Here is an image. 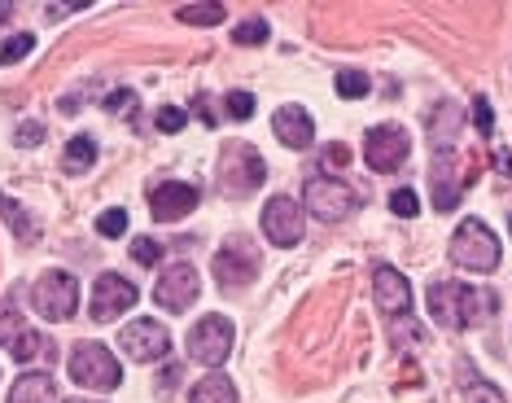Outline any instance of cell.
Here are the masks:
<instances>
[{
  "label": "cell",
  "mask_w": 512,
  "mask_h": 403,
  "mask_svg": "<svg viewBox=\"0 0 512 403\" xmlns=\"http://www.w3.org/2000/svg\"><path fill=\"white\" fill-rule=\"evenodd\" d=\"M429 316L442 329H477L495 316V294L464 281H438L429 285Z\"/></svg>",
  "instance_id": "1"
},
{
  "label": "cell",
  "mask_w": 512,
  "mask_h": 403,
  "mask_svg": "<svg viewBox=\"0 0 512 403\" xmlns=\"http://www.w3.org/2000/svg\"><path fill=\"white\" fill-rule=\"evenodd\" d=\"M267 180V167H263V154L246 141H232L224 145V158H219V189L232 193V198H246L259 184Z\"/></svg>",
  "instance_id": "2"
},
{
  "label": "cell",
  "mask_w": 512,
  "mask_h": 403,
  "mask_svg": "<svg viewBox=\"0 0 512 403\" xmlns=\"http://www.w3.org/2000/svg\"><path fill=\"white\" fill-rule=\"evenodd\" d=\"M451 263L469 272H495L499 268V237L482 220H464L451 237Z\"/></svg>",
  "instance_id": "3"
},
{
  "label": "cell",
  "mask_w": 512,
  "mask_h": 403,
  "mask_svg": "<svg viewBox=\"0 0 512 403\" xmlns=\"http://www.w3.org/2000/svg\"><path fill=\"white\" fill-rule=\"evenodd\" d=\"M31 307L44 320H71L79 307V281L71 272H44L36 285H31Z\"/></svg>",
  "instance_id": "4"
},
{
  "label": "cell",
  "mask_w": 512,
  "mask_h": 403,
  "mask_svg": "<svg viewBox=\"0 0 512 403\" xmlns=\"http://www.w3.org/2000/svg\"><path fill=\"white\" fill-rule=\"evenodd\" d=\"M302 198H307V211L316 215L320 224H342V220H351L355 206H359V198H355L351 184L329 180V176H316V180H311Z\"/></svg>",
  "instance_id": "5"
},
{
  "label": "cell",
  "mask_w": 512,
  "mask_h": 403,
  "mask_svg": "<svg viewBox=\"0 0 512 403\" xmlns=\"http://www.w3.org/2000/svg\"><path fill=\"white\" fill-rule=\"evenodd\" d=\"M71 377L84 390H101V395L123 382L119 360H114L106 347H97V342H88V347H75V355H71Z\"/></svg>",
  "instance_id": "6"
},
{
  "label": "cell",
  "mask_w": 512,
  "mask_h": 403,
  "mask_svg": "<svg viewBox=\"0 0 512 403\" xmlns=\"http://www.w3.org/2000/svg\"><path fill=\"white\" fill-rule=\"evenodd\" d=\"M259 250L250 246L246 237H232L219 246V255H215V281H219V290H241V285H250L254 276H259Z\"/></svg>",
  "instance_id": "7"
},
{
  "label": "cell",
  "mask_w": 512,
  "mask_h": 403,
  "mask_svg": "<svg viewBox=\"0 0 512 403\" xmlns=\"http://www.w3.org/2000/svg\"><path fill=\"white\" fill-rule=\"evenodd\" d=\"M232 351V320L224 316H202L189 333V355L206 368H219Z\"/></svg>",
  "instance_id": "8"
},
{
  "label": "cell",
  "mask_w": 512,
  "mask_h": 403,
  "mask_svg": "<svg viewBox=\"0 0 512 403\" xmlns=\"http://www.w3.org/2000/svg\"><path fill=\"white\" fill-rule=\"evenodd\" d=\"M407 154H412V141H407L403 128H394V123H381V128H372L364 136V158L372 171H394L407 163Z\"/></svg>",
  "instance_id": "9"
},
{
  "label": "cell",
  "mask_w": 512,
  "mask_h": 403,
  "mask_svg": "<svg viewBox=\"0 0 512 403\" xmlns=\"http://www.w3.org/2000/svg\"><path fill=\"white\" fill-rule=\"evenodd\" d=\"M119 347L123 355H132L136 364H154L171 351V333L158 325V320H132L123 333H119Z\"/></svg>",
  "instance_id": "10"
},
{
  "label": "cell",
  "mask_w": 512,
  "mask_h": 403,
  "mask_svg": "<svg viewBox=\"0 0 512 403\" xmlns=\"http://www.w3.org/2000/svg\"><path fill=\"white\" fill-rule=\"evenodd\" d=\"M197 294H202V281H197V268H189V263L162 268L158 285H154L158 307H167V312H184L189 303H197Z\"/></svg>",
  "instance_id": "11"
},
{
  "label": "cell",
  "mask_w": 512,
  "mask_h": 403,
  "mask_svg": "<svg viewBox=\"0 0 512 403\" xmlns=\"http://www.w3.org/2000/svg\"><path fill=\"white\" fill-rule=\"evenodd\" d=\"M132 307H136V285L127 281V276L106 272L92 285V320H101V325L119 320L123 312H132Z\"/></svg>",
  "instance_id": "12"
},
{
  "label": "cell",
  "mask_w": 512,
  "mask_h": 403,
  "mask_svg": "<svg viewBox=\"0 0 512 403\" xmlns=\"http://www.w3.org/2000/svg\"><path fill=\"white\" fill-rule=\"evenodd\" d=\"M429 184H434V206L438 211H456L460 193H464V176H460V158L456 149H438L434 167H429Z\"/></svg>",
  "instance_id": "13"
},
{
  "label": "cell",
  "mask_w": 512,
  "mask_h": 403,
  "mask_svg": "<svg viewBox=\"0 0 512 403\" xmlns=\"http://www.w3.org/2000/svg\"><path fill=\"white\" fill-rule=\"evenodd\" d=\"M189 211H197V189L193 184L167 180V184H158V189L149 193V215H154L158 224H176Z\"/></svg>",
  "instance_id": "14"
},
{
  "label": "cell",
  "mask_w": 512,
  "mask_h": 403,
  "mask_svg": "<svg viewBox=\"0 0 512 403\" xmlns=\"http://www.w3.org/2000/svg\"><path fill=\"white\" fill-rule=\"evenodd\" d=\"M263 233L272 246H298L302 241V211L294 198H272L263 206Z\"/></svg>",
  "instance_id": "15"
},
{
  "label": "cell",
  "mask_w": 512,
  "mask_h": 403,
  "mask_svg": "<svg viewBox=\"0 0 512 403\" xmlns=\"http://www.w3.org/2000/svg\"><path fill=\"white\" fill-rule=\"evenodd\" d=\"M372 298H377V307L386 316H407L412 312V285H407V276L394 272V268L372 272Z\"/></svg>",
  "instance_id": "16"
},
{
  "label": "cell",
  "mask_w": 512,
  "mask_h": 403,
  "mask_svg": "<svg viewBox=\"0 0 512 403\" xmlns=\"http://www.w3.org/2000/svg\"><path fill=\"white\" fill-rule=\"evenodd\" d=\"M272 132L276 141H281L285 149H307L311 141H316V123H311V114L302 106H281L272 114Z\"/></svg>",
  "instance_id": "17"
},
{
  "label": "cell",
  "mask_w": 512,
  "mask_h": 403,
  "mask_svg": "<svg viewBox=\"0 0 512 403\" xmlns=\"http://www.w3.org/2000/svg\"><path fill=\"white\" fill-rule=\"evenodd\" d=\"M9 403H57V386L49 373H22L14 390H9Z\"/></svg>",
  "instance_id": "18"
},
{
  "label": "cell",
  "mask_w": 512,
  "mask_h": 403,
  "mask_svg": "<svg viewBox=\"0 0 512 403\" xmlns=\"http://www.w3.org/2000/svg\"><path fill=\"white\" fill-rule=\"evenodd\" d=\"M189 403H237V386H232L224 373H211V377H202V382L193 386Z\"/></svg>",
  "instance_id": "19"
},
{
  "label": "cell",
  "mask_w": 512,
  "mask_h": 403,
  "mask_svg": "<svg viewBox=\"0 0 512 403\" xmlns=\"http://www.w3.org/2000/svg\"><path fill=\"white\" fill-rule=\"evenodd\" d=\"M9 347H14V360H18V364H31L36 355H49V360H53V342H49V338H40L36 329H22L18 338L9 342Z\"/></svg>",
  "instance_id": "20"
},
{
  "label": "cell",
  "mask_w": 512,
  "mask_h": 403,
  "mask_svg": "<svg viewBox=\"0 0 512 403\" xmlns=\"http://www.w3.org/2000/svg\"><path fill=\"white\" fill-rule=\"evenodd\" d=\"M0 215H5V224H9V228H18V237L27 241V246L40 237V224H36V220H27V211H22L14 198H5V193H0Z\"/></svg>",
  "instance_id": "21"
},
{
  "label": "cell",
  "mask_w": 512,
  "mask_h": 403,
  "mask_svg": "<svg viewBox=\"0 0 512 403\" xmlns=\"http://www.w3.org/2000/svg\"><path fill=\"white\" fill-rule=\"evenodd\" d=\"M97 163V141L92 136H71V145H66V171L79 176V171H88Z\"/></svg>",
  "instance_id": "22"
},
{
  "label": "cell",
  "mask_w": 512,
  "mask_h": 403,
  "mask_svg": "<svg viewBox=\"0 0 512 403\" xmlns=\"http://www.w3.org/2000/svg\"><path fill=\"white\" fill-rule=\"evenodd\" d=\"M176 18L193 22V27H215V22H224V9H219V5H180Z\"/></svg>",
  "instance_id": "23"
},
{
  "label": "cell",
  "mask_w": 512,
  "mask_h": 403,
  "mask_svg": "<svg viewBox=\"0 0 512 403\" xmlns=\"http://www.w3.org/2000/svg\"><path fill=\"white\" fill-rule=\"evenodd\" d=\"M267 36H272V27H267L263 18H246L232 27V44H263Z\"/></svg>",
  "instance_id": "24"
},
{
  "label": "cell",
  "mask_w": 512,
  "mask_h": 403,
  "mask_svg": "<svg viewBox=\"0 0 512 403\" xmlns=\"http://www.w3.org/2000/svg\"><path fill=\"white\" fill-rule=\"evenodd\" d=\"M337 97H346V101L368 97V75L364 71H337Z\"/></svg>",
  "instance_id": "25"
},
{
  "label": "cell",
  "mask_w": 512,
  "mask_h": 403,
  "mask_svg": "<svg viewBox=\"0 0 512 403\" xmlns=\"http://www.w3.org/2000/svg\"><path fill=\"white\" fill-rule=\"evenodd\" d=\"M390 211L399 215V220H416V215H421V198H416L412 189H394L390 193Z\"/></svg>",
  "instance_id": "26"
},
{
  "label": "cell",
  "mask_w": 512,
  "mask_h": 403,
  "mask_svg": "<svg viewBox=\"0 0 512 403\" xmlns=\"http://www.w3.org/2000/svg\"><path fill=\"white\" fill-rule=\"evenodd\" d=\"M97 233H101V237H119V233H127V211H123V206H110V211H101V215H97Z\"/></svg>",
  "instance_id": "27"
},
{
  "label": "cell",
  "mask_w": 512,
  "mask_h": 403,
  "mask_svg": "<svg viewBox=\"0 0 512 403\" xmlns=\"http://www.w3.org/2000/svg\"><path fill=\"white\" fill-rule=\"evenodd\" d=\"M18 333H22L18 307H14V303H0V347H5V342H14Z\"/></svg>",
  "instance_id": "28"
},
{
  "label": "cell",
  "mask_w": 512,
  "mask_h": 403,
  "mask_svg": "<svg viewBox=\"0 0 512 403\" xmlns=\"http://www.w3.org/2000/svg\"><path fill=\"white\" fill-rule=\"evenodd\" d=\"M132 259L145 263V268H158V263H162V246H158L154 237H136L132 241Z\"/></svg>",
  "instance_id": "29"
},
{
  "label": "cell",
  "mask_w": 512,
  "mask_h": 403,
  "mask_svg": "<svg viewBox=\"0 0 512 403\" xmlns=\"http://www.w3.org/2000/svg\"><path fill=\"white\" fill-rule=\"evenodd\" d=\"M31 49H36V36H27V31H22V36H14V40L5 44V49H0V62L14 66V62H22V57H27Z\"/></svg>",
  "instance_id": "30"
},
{
  "label": "cell",
  "mask_w": 512,
  "mask_h": 403,
  "mask_svg": "<svg viewBox=\"0 0 512 403\" xmlns=\"http://www.w3.org/2000/svg\"><path fill=\"white\" fill-rule=\"evenodd\" d=\"M44 136H49V128L44 123H22V128L14 132V145H22V149H36Z\"/></svg>",
  "instance_id": "31"
},
{
  "label": "cell",
  "mask_w": 512,
  "mask_h": 403,
  "mask_svg": "<svg viewBox=\"0 0 512 403\" xmlns=\"http://www.w3.org/2000/svg\"><path fill=\"white\" fill-rule=\"evenodd\" d=\"M394 342H403V347H421V329H416L407 316H399L394 320Z\"/></svg>",
  "instance_id": "32"
},
{
  "label": "cell",
  "mask_w": 512,
  "mask_h": 403,
  "mask_svg": "<svg viewBox=\"0 0 512 403\" xmlns=\"http://www.w3.org/2000/svg\"><path fill=\"white\" fill-rule=\"evenodd\" d=\"M228 114H232V119H250V114H254V97H250V92H228Z\"/></svg>",
  "instance_id": "33"
},
{
  "label": "cell",
  "mask_w": 512,
  "mask_h": 403,
  "mask_svg": "<svg viewBox=\"0 0 512 403\" xmlns=\"http://www.w3.org/2000/svg\"><path fill=\"white\" fill-rule=\"evenodd\" d=\"M184 123H189V114H184V110H176V106H162L158 110V128L162 132H180Z\"/></svg>",
  "instance_id": "34"
},
{
  "label": "cell",
  "mask_w": 512,
  "mask_h": 403,
  "mask_svg": "<svg viewBox=\"0 0 512 403\" xmlns=\"http://www.w3.org/2000/svg\"><path fill=\"white\" fill-rule=\"evenodd\" d=\"M473 119H477V132H482V136L495 132V119H491V106H486V97H473Z\"/></svg>",
  "instance_id": "35"
},
{
  "label": "cell",
  "mask_w": 512,
  "mask_h": 403,
  "mask_svg": "<svg viewBox=\"0 0 512 403\" xmlns=\"http://www.w3.org/2000/svg\"><path fill=\"white\" fill-rule=\"evenodd\" d=\"M132 106H136V97H132V92H127V88H119V92H114V97H106V110L110 114H132Z\"/></svg>",
  "instance_id": "36"
},
{
  "label": "cell",
  "mask_w": 512,
  "mask_h": 403,
  "mask_svg": "<svg viewBox=\"0 0 512 403\" xmlns=\"http://www.w3.org/2000/svg\"><path fill=\"white\" fill-rule=\"evenodd\" d=\"M346 158H351V149H346V145H329V149H324V167H346Z\"/></svg>",
  "instance_id": "37"
},
{
  "label": "cell",
  "mask_w": 512,
  "mask_h": 403,
  "mask_svg": "<svg viewBox=\"0 0 512 403\" xmlns=\"http://www.w3.org/2000/svg\"><path fill=\"white\" fill-rule=\"evenodd\" d=\"M75 403H84V399H75Z\"/></svg>",
  "instance_id": "38"
}]
</instances>
